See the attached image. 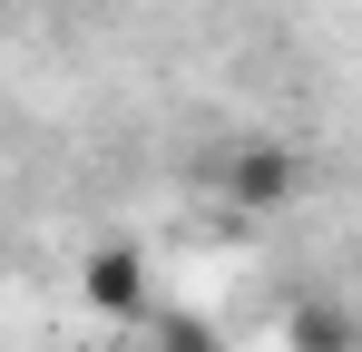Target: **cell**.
Returning a JSON list of instances; mask_svg holds the SVG:
<instances>
[{
    "instance_id": "1",
    "label": "cell",
    "mask_w": 362,
    "mask_h": 352,
    "mask_svg": "<svg viewBox=\"0 0 362 352\" xmlns=\"http://www.w3.org/2000/svg\"><path fill=\"white\" fill-rule=\"evenodd\" d=\"M88 303H98L108 323H137V313H147V264H137L127 245H98V254H88Z\"/></svg>"
}]
</instances>
